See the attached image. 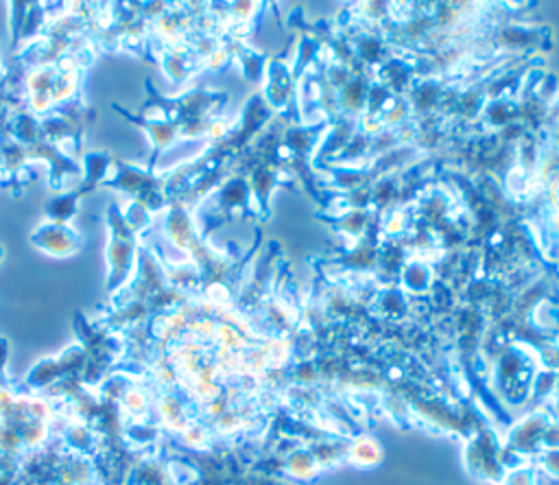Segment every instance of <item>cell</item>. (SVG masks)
Instances as JSON below:
<instances>
[]
</instances>
